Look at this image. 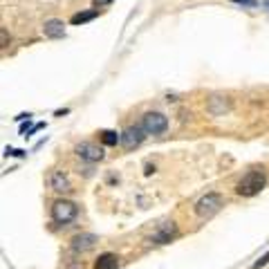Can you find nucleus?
I'll list each match as a JSON object with an SVG mask.
<instances>
[{
	"instance_id": "obj_1",
	"label": "nucleus",
	"mask_w": 269,
	"mask_h": 269,
	"mask_svg": "<svg viewBox=\"0 0 269 269\" xmlns=\"http://www.w3.org/2000/svg\"><path fill=\"white\" fill-rule=\"evenodd\" d=\"M262 189H265V173H262V170H251V173H247L245 177L240 180L236 191L240 195H245V198H251V195L260 193Z\"/></svg>"
},
{
	"instance_id": "obj_2",
	"label": "nucleus",
	"mask_w": 269,
	"mask_h": 269,
	"mask_svg": "<svg viewBox=\"0 0 269 269\" xmlns=\"http://www.w3.org/2000/svg\"><path fill=\"white\" fill-rule=\"evenodd\" d=\"M222 204H225L222 195L213 191V193H206L204 198L198 200V204H195V213H198L200 218H211V215H215L222 209Z\"/></svg>"
},
{
	"instance_id": "obj_3",
	"label": "nucleus",
	"mask_w": 269,
	"mask_h": 269,
	"mask_svg": "<svg viewBox=\"0 0 269 269\" xmlns=\"http://www.w3.org/2000/svg\"><path fill=\"white\" fill-rule=\"evenodd\" d=\"M76 215H79V206H76L74 202L59 200L52 206V218H54V222H59V225H67V222H72Z\"/></svg>"
},
{
	"instance_id": "obj_4",
	"label": "nucleus",
	"mask_w": 269,
	"mask_h": 269,
	"mask_svg": "<svg viewBox=\"0 0 269 269\" xmlns=\"http://www.w3.org/2000/svg\"><path fill=\"white\" fill-rule=\"evenodd\" d=\"M142 128L146 134H164L168 128V119L162 112H146L142 117Z\"/></svg>"
},
{
	"instance_id": "obj_5",
	"label": "nucleus",
	"mask_w": 269,
	"mask_h": 269,
	"mask_svg": "<svg viewBox=\"0 0 269 269\" xmlns=\"http://www.w3.org/2000/svg\"><path fill=\"white\" fill-rule=\"evenodd\" d=\"M144 137H146V132H144L142 126H128L121 132V144H123V148H134L144 142Z\"/></svg>"
},
{
	"instance_id": "obj_6",
	"label": "nucleus",
	"mask_w": 269,
	"mask_h": 269,
	"mask_svg": "<svg viewBox=\"0 0 269 269\" xmlns=\"http://www.w3.org/2000/svg\"><path fill=\"white\" fill-rule=\"evenodd\" d=\"M76 155H79L81 159H85V162H99V159H103V151L90 142L79 144V146H76Z\"/></svg>"
},
{
	"instance_id": "obj_7",
	"label": "nucleus",
	"mask_w": 269,
	"mask_h": 269,
	"mask_svg": "<svg viewBox=\"0 0 269 269\" xmlns=\"http://www.w3.org/2000/svg\"><path fill=\"white\" fill-rule=\"evenodd\" d=\"M175 236H177V227H175L173 222H166V225H162L153 234V242L155 245H166V242H170Z\"/></svg>"
},
{
	"instance_id": "obj_8",
	"label": "nucleus",
	"mask_w": 269,
	"mask_h": 269,
	"mask_svg": "<svg viewBox=\"0 0 269 269\" xmlns=\"http://www.w3.org/2000/svg\"><path fill=\"white\" fill-rule=\"evenodd\" d=\"M99 242V238H97L95 234H79L72 238V249L74 251H87L92 249V247Z\"/></svg>"
},
{
	"instance_id": "obj_9",
	"label": "nucleus",
	"mask_w": 269,
	"mask_h": 269,
	"mask_svg": "<svg viewBox=\"0 0 269 269\" xmlns=\"http://www.w3.org/2000/svg\"><path fill=\"white\" fill-rule=\"evenodd\" d=\"M50 186L56 191V193H70V191H72L70 180H67V175H65V173H61V170H54V173H52Z\"/></svg>"
},
{
	"instance_id": "obj_10",
	"label": "nucleus",
	"mask_w": 269,
	"mask_h": 269,
	"mask_svg": "<svg viewBox=\"0 0 269 269\" xmlns=\"http://www.w3.org/2000/svg\"><path fill=\"white\" fill-rule=\"evenodd\" d=\"M43 32L48 38H63L65 36V25H63V20H59V18H52L45 23V27H43Z\"/></svg>"
},
{
	"instance_id": "obj_11",
	"label": "nucleus",
	"mask_w": 269,
	"mask_h": 269,
	"mask_svg": "<svg viewBox=\"0 0 269 269\" xmlns=\"http://www.w3.org/2000/svg\"><path fill=\"white\" fill-rule=\"evenodd\" d=\"M119 267V258L115 253H101L95 262V269H117Z\"/></svg>"
},
{
	"instance_id": "obj_12",
	"label": "nucleus",
	"mask_w": 269,
	"mask_h": 269,
	"mask_svg": "<svg viewBox=\"0 0 269 269\" xmlns=\"http://www.w3.org/2000/svg\"><path fill=\"white\" fill-rule=\"evenodd\" d=\"M101 142L106 146H117V142H121V134L115 130H101Z\"/></svg>"
},
{
	"instance_id": "obj_13",
	"label": "nucleus",
	"mask_w": 269,
	"mask_h": 269,
	"mask_svg": "<svg viewBox=\"0 0 269 269\" xmlns=\"http://www.w3.org/2000/svg\"><path fill=\"white\" fill-rule=\"evenodd\" d=\"M97 9H90V12H79V14H74L72 16V23L74 25H81V23H87V20H92V18H97Z\"/></svg>"
},
{
	"instance_id": "obj_14",
	"label": "nucleus",
	"mask_w": 269,
	"mask_h": 269,
	"mask_svg": "<svg viewBox=\"0 0 269 269\" xmlns=\"http://www.w3.org/2000/svg\"><path fill=\"white\" fill-rule=\"evenodd\" d=\"M267 262H269V251H267V253H265V256H262V258H258V260L253 262V269H260V267H265Z\"/></svg>"
},
{
	"instance_id": "obj_15",
	"label": "nucleus",
	"mask_w": 269,
	"mask_h": 269,
	"mask_svg": "<svg viewBox=\"0 0 269 269\" xmlns=\"http://www.w3.org/2000/svg\"><path fill=\"white\" fill-rule=\"evenodd\" d=\"M234 3H238V5H245V7H256V0H234Z\"/></svg>"
},
{
	"instance_id": "obj_16",
	"label": "nucleus",
	"mask_w": 269,
	"mask_h": 269,
	"mask_svg": "<svg viewBox=\"0 0 269 269\" xmlns=\"http://www.w3.org/2000/svg\"><path fill=\"white\" fill-rule=\"evenodd\" d=\"M5 153H7V155H14V157H20V155H23L25 151H18V148H7Z\"/></svg>"
},
{
	"instance_id": "obj_17",
	"label": "nucleus",
	"mask_w": 269,
	"mask_h": 269,
	"mask_svg": "<svg viewBox=\"0 0 269 269\" xmlns=\"http://www.w3.org/2000/svg\"><path fill=\"white\" fill-rule=\"evenodd\" d=\"M95 3V7H103V5H110L112 0H92Z\"/></svg>"
},
{
	"instance_id": "obj_18",
	"label": "nucleus",
	"mask_w": 269,
	"mask_h": 269,
	"mask_svg": "<svg viewBox=\"0 0 269 269\" xmlns=\"http://www.w3.org/2000/svg\"><path fill=\"white\" fill-rule=\"evenodd\" d=\"M0 34H3V48H7V29L3 27V32H0Z\"/></svg>"
},
{
	"instance_id": "obj_19",
	"label": "nucleus",
	"mask_w": 269,
	"mask_h": 269,
	"mask_svg": "<svg viewBox=\"0 0 269 269\" xmlns=\"http://www.w3.org/2000/svg\"><path fill=\"white\" fill-rule=\"evenodd\" d=\"M262 7H267V9H269V0H265V3H262Z\"/></svg>"
}]
</instances>
